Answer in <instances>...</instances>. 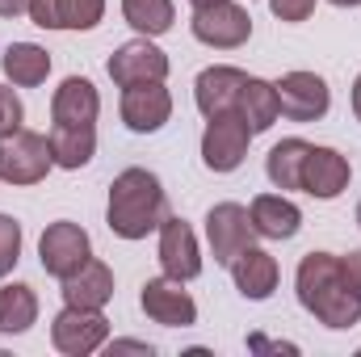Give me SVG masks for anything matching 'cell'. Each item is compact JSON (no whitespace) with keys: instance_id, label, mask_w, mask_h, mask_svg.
Wrapping results in <instances>:
<instances>
[{"instance_id":"30","label":"cell","mask_w":361,"mask_h":357,"mask_svg":"<svg viewBox=\"0 0 361 357\" xmlns=\"http://www.w3.org/2000/svg\"><path fill=\"white\" fill-rule=\"evenodd\" d=\"M341 269H345V277H349V286L361 294V248H353V253H345L341 257Z\"/></svg>"},{"instance_id":"1","label":"cell","mask_w":361,"mask_h":357,"mask_svg":"<svg viewBox=\"0 0 361 357\" xmlns=\"http://www.w3.org/2000/svg\"><path fill=\"white\" fill-rule=\"evenodd\" d=\"M294 290H298L302 311H311L324 328H357L361 324V294L349 286L341 257L307 253L294 273Z\"/></svg>"},{"instance_id":"6","label":"cell","mask_w":361,"mask_h":357,"mask_svg":"<svg viewBox=\"0 0 361 357\" xmlns=\"http://www.w3.org/2000/svg\"><path fill=\"white\" fill-rule=\"evenodd\" d=\"M92 257V240L89 231L80 227V223H72V219H59V223H51L47 231H42V240H38V261L42 269L51 273V277H72L76 269H85Z\"/></svg>"},{"instance_id":"2","label":"cell","mask_w":361,"mask_h":357,"mask_svg":"<svg viewBox=\"0 0 361 357\" xmlns=\"http://www.w3.org/2000/svg\"><path fill=\"white\" fill-rule=\"evenodd\" d=\"M169 219V198L156 173L147 169H122L109 185V206H105V223L118 240H147L152 231H160V223Z\"/></svg>"},{"instance_id":"12","label":"cell","mask_w":361,"mask_h":357,"mask_svg":"<svg viewBox=\"0 0 361 357\" xmlns=\"http://www.w3.org/2000/svg\"><path fill=\"white\" fill-rule=\"evenodd\" d=\"M118 114H122L126 131H135V135H156V131L173 118V92L164 89V80L130 85V89H122Z\"/></svg>"},{"instance_id":"24","label":"cell","mask_w":361,"mask_h":357,"mask_svg":"<svg viewBox=\"0 0 361 357\" xmlns=\"http://www.w3.org/2000/svg\"><path fill=\"white\" fill-rule=\"evenodd\" d=\"M235 109L244 114V122L252 126V135H265L273 122L281 118V105H277V89H273V80L248 76V80H244V92H240V105H235Z\"/></svg>"},{"instance_id":"34","label":"cell","mask_w":361,"mask_h":357,"mask_svg":"<svg viewBox=\"0 0 361 357\" xmlns=\"http://www.w3.org/2000/svg\"><path fill=\"white\" fill-rule=\"evenodd\" d=\"M353 114H357V122H361V76L353 80Z\"/></svg>"},{"instance_id":"15","label":"cell","mask_w":361,"mask_h":357,"mask_svg":"<svg viewBox=\"0 0 361 357\" xmlns=\"http://www.w3.org/2000/svg\"><path fill=\"white\" fill-rule=\"evenodd\" d=\"M248 72L231 68V63H214L206 72H197L193 80V101L202 109V118H214V114H231L240 105V92H244Z\"/></svg>"},{"instance_id":"25","label":"cell","mask_w":361,"mask_h":357,"mask_svg":"<svg viewBox=\"0 0 361 357\" xmlns=\"http://www.w3.org/2000/svg\"><path fill=\"white\" fill-rule=\"evenodd\" d=\"M307 152H311V143L307 139H281V143H273L269 160H265V173L269 181L286 193V189H302V164H307Z\"/></svg>"},{"instance_id":"17","label":"cell","mask_w":361,"mask_h":357,"mask_svg":"<svg viewBox=\"0 0 361 357\" xmlns=\"http://www.w3.org/2000/svg\"><path fill=\"white\" fill-rule=\"evenodd\" d=\"M231 282H235V290L244 294V298H252V303H265L273 290H277V261H273L265 248H244L235 261H231Z\"/></svg>"},{"instance_id":"19","label":"cell","mask_w":361,"mask_h":357,"mask_svg":"<svg viewBox=\"0 0 361 357\" xmlns=\"http://www.w3.org/2000/svg\"><path fill=\"white\" fill-rule=\"evenodd\" d=\"M51 156H55V169H85L92 156H97V131L92 122H55L51 126Z\"/></svg>"},{"instance_id":"37","label":"cell","mask_w":361,"mask_h":357,"mask_svg":"<svg viewBox=\"0 0 361 357\" xmlns=\"http://www.w3.org/2000/svg\"><path fill=\"white\" fill-rule=\"evenodd\" d=\"M357 227H361V202H357Z\"/></svg>"},{"instance_id":"10","label":"cell","mask_w":361,"mask_h":357,"mask_svg":"<svg viewBox=\"0 0 361 357\" xmlns=\"http://www.w3.org/2000/svg\"><path fill=\"white\" fill-rule=\"evenodd\" d=\"M273 89H277V105L290 122H319L332 109V89L315 72H286L281 80H273Z\"/></svg>"},{"instance_id":"21","label":"cell","mask_w":361,"mask_h":357,"mask_svg":"<svg viewBox=\"0 0 361 357\" xmlns=\"http://www.w3.org/2000/svg\"><path fill=\"white\" fill-rule=\"evenodd\" d=\"M0 68L17 89H38L51 76V51L38 47V42H13L0 55Z\"/></svg>"},{"instance_id":"22","label":"cell","mask_w":361,"mask_h":357,"mask_svg":"<svg viewBox=\"0 0 361 357\" xmlns=\"http://www.w3.org/2000/svg\"><path fill=\"white\" fill-rule=\"evenodd\" d=\"M97 114H101V97L92 89V80H85V76H68L51 97V118L55 122H97Z\"/></svg>"},{"instance_id":"35","label":"cell","mask_w":361,"mask_h":357,"mask_svg":"<svg viewBox=\"0 0 361 357\" xmlns=\"http://www.w3.org/2000/svg\"><path fill=\"white\" fill-rule=\"evenodd\" d=\"M332 4H336V8H357L361 0H332Z\"/></svg>"},{"instance_id":"27","label":"cell","mask_w":361,"mask_h":357,"mask_svg":"<svg viewBox=\"0 0 361 357\" xmlns=\"http://www.w3.org/2000/svg\"><path fill=\"white\" fill-rule=\"evenodd\" d=\"M21 261V223L13 214H0V277H8Z\"/></svg>"},{"instance_id":"3","label":"cell","mask_w":361,"mask_h":357,"mask_svg":"<svg viewBox=\"0 0 361 357\" xmlns=\"http://www.w3.org/2000/svg\"><path fill=\"white\" fill-rule=\"evenodd\" d=\"M55 169L51 156V139L38 131H13L0 139V181L4 185H38Z\"/></svg>"},{"instance_id":"31","label":"cell","mask_w":361,"mask_h":357,"mask_svg":"<svg viewBox=\"0 0 361 357\" xmlns=\"http://www.w3.org/2000/svg\"><path fill=\"white\" fill-rule=\"evenodd\" d=\"M109 353H147L152 357V345H147V341H114Z\"/></svg>"},{"instance_id":"14","label":"cell","mask_w":361,"mask_h":357,"mask_svg":"<svg viewBox=\"0 0 361 357\" xmlns=\"http://www.w3.org/2000/svg\"><path fill=\"white\" fill-rule=\"evenodd\" d=\"M353 181V164L336 152V147H315L307 152V164H302V193L319 198V202H332L349 189Z\"/></svg>"},{"instance_id":"16","label":"cell","mask_w":361,"mask_h":357,"mask_svg":"<svg viewBox=\"0 0 361 357\" xmlns=\"http://www.w3.org/2000/svg\"><path fill=\"white\" fill-rule=\"evenodd\" d=\"M105 17V0H30L38 30H92Z\"/></svg>"},{"instance_id":"5","label":"cell","mask_w":361,"mask_h":357,"mask_svg":"<svg viewBox=\"0 0 361 357\" xmlns=\"http://www.w3.org/2000/svg\"><path fill=\"white\" fill-rule=\"evenodd\" d=\"M248 143H252V126L244 122L240 109L214 114L206 118V131H202V164L210 173H235L248 156Z\"/></svg>"},{"instance_id":"33","label":"cell","mask_w":361,"mask_h":357,"mask_svg":"<svg viewBox=\"0 0 361 357\" xmlns=\"http://www.w3.org/2000/svg\"><path fill=\"white\" fill-rule=\"evenodd\" d=\"M248 345H252V349H286V353H294V345H273V341H265V337H252Z\"/></svg>"},{"instance_id":"13","label":"cell","mask_w":361,"mask_h":357,"mask_svg":"<svg viewBox=\"0 0 361 357\" xmlns=\"http://www.w3.org/2000/svg\"><path fill=\"white\" fill-rule=\"evenodd\" d=\"M160 265H164L169 277H177V282H193L202 273L197 236H193V227L185 219H177V214H169L160 223Z\"/></svg>"},{"instance_id":"32","label":"cell","mask_w":361,"mask_h":357,"mask_svg":"<svg viewBox=\"0 0 361 357\" xmlns=\"http://www.w3.org/2000/svg\"><path fill=\"white\" fill-rule=\"evenodd\" d=\"M30 13V0H0V17H21Z\"/></svg>"},{"instance_id":"7","label":"cell","mask_w":361,"mask_h":357,"mask_svg":"<svg viewBox=\"0 0 361 357\" xmlns=\"http://www.w3.org/2000/svg\"><path fill=\"white\" fill-rule=\"evenodd\" d=\"M109 341V320L97 307H63L51 324V345L63 357H89Z\"/></svg>"},{"instance_id":"11","label":"cell","mask_w":361,"mask_h":357,"mask_svg":"<svg viewBox=\"0 0 361 357\" xmlns=\"http://www.w3.org/2000/svg\"><path fill=\"white\" fill-rule=\"evenodd\" d=\"M109 80L118 89H130V85H147V80H164L169 76V55L152 42V38H135V42H122L109 63H105Z\"/></svg>"},{"instance_id":"8","label":"cell","mask_w":361,"mask_h":357,"mask_svg":"<svg viewBox=\"0 0 361 357\" xmlns=\"http://www.w3.org/2000/svg\"><path fill=\"white\" fill-rule=\"evenodd\" d=\"M206 240H210L214 261H219V265H231V261H235L244 248H252V240H257V227H252L248 206H240V202H219V206H210V214H206Z\"/></svg>"},{"instance_id":"23","label":"cell","mask_w":361,"mask_h":357,"mask_svg":"<svg viewBox=\"0 0 361 357\" xmlns=\"http://www.w3.org/2000/svg\"><path fill=\"white\" fill-rule=\"evenodd\" d=\"M38 320V294L25 282L0 286V337H21Z\"/></svg>"},{"instance_id":"36","label":"cell","mask_w":361,"mask_h":357,"mask_svg":"<svg viewBox=\"0 0 361 357\" xmlns=\"http://www.w3.org/2000/svg\"><path fill=\"white\" fill-rule=\"evenodd\" d=\"M189 4H193V8H197V4H214V0H189Z\"/></svg>"},{"instance_id":"29","label":"cell","mask_w":361,"mask_h":357,"mask_svg":"<svg viewBox=\"0 0 361 357\" xmlns=\"http://www.w3.org/2000/svg\"><path fill=\"white\" fill-rule=\"evenodd\" d=\"M269 8H273L277 21L298 25V21H307V17L315 13V0H269Z\"/></svg>"},{"instance_id":"4","label":"cell","mask_w":361,"mask_h":357,"mask_svg":"<svg viewBox=\"0 0 361 357\" xmlns=\"http://www.w3.org/2000/svg\"><path fill=\"white\" fill-rule=\"evenodd\" d=\"M189 30L202 47L214 51H235L252 38V13L235 0H214V4H197L189 17Z\"/></svg>"},{"instance_id":"9","label":"cell","mask_w":361,"mask_h":357,"mask_svg":"<svg viewBox=\"0 0 361 357\" xmlns=\"http://www.w3.org/2000/svg\"><path fill=\"white\" fill-rule=\"evenodd\" d=\"M139 307L147 311L152 324H164V328H193V324H197V303H193V294L185 290V282L169 277V273L143 282Z\"/></svg>"},{"instance_id":"28","label":"cell","mask_w":361,"mask_h":357,"mask_svg":"<svg viewBox=\"0 0 361 357\" xmlns=\"http://www.w3.org/2000/svg\"><path fill=\"white\" fill-rule=\"evenodd\" d=\"M21 122H25L21 97L8 89V85H0V139H4V135H13V131H21Z\"/></svg>"},{"instance_id":"18","label":"cell","mask_w":361,"mask_h":357,"mask_svg":"<svg viewBox=\"0 0 361 357\" xmlns=\"http://www.w3.org/2000/svg\"><path fill=\"white\" fill-rule=\"evenodd\" d=\"M248 214H252L257 236H265V240H294L302 227V210L281 193H257Z\"/></svg>"},{"instance_id":"26","label":"cell","mask_w":361,"mask_h":357,"mask_svg":"<svg viewBox=\"0 0 361 357\" xmlns=\"http://www.w3.org/2000/svg\"><path fill=\"white\" fill-rule=\"evenodd\" d=\"M122 17L139 38H160L173 30L177 8H173V0H122Z\"/></svg>"},{"instance_id":"20","label":"cell","mask_w":361,"mask_h":357,"mask_svg":"<svg viewBox=\"0 0 361 357\" xmlns=\"http://www.w3.org/2000/svg\"><path fill=\"white\" fill-rule=\"evenodd\" d=\"M114 298V269L105 261H92L85 269H76L72 277H63V303L68 307H105Z\"/></svg>"}]
</instances>
